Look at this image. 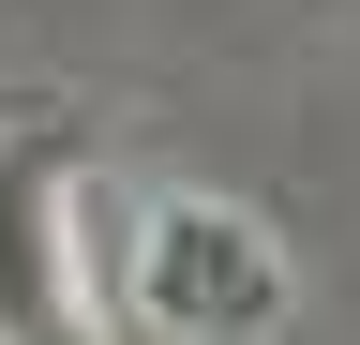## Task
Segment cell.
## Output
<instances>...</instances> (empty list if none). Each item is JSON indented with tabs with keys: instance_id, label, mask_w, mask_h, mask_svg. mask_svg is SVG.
Instances as JSON below:
<instances>
[{
	"instance_id": "obj_2",
	"label": "cell",
	"mask_w": 360,
	"mask_h": 345,
	"mask_svg": "<svg viewBox=\"0 0 360 345\" xmlns=\"http://www.w3.org/2000/svg\"><path fill=\"white\" fill-rule=\"evenodd\" d=\"M60 210H75V165L45 150V136H15V150H0V345H75Z\"/></svg>"
},
{
	"instance_id": "obj_1",
	"label": "cell",
	"mask_w": 360,
	"mask_h": 345,
	"mask_svg": "<svg viewBox=\"0 0 360 345\" xmlns=\"http://www.w3.org/2000/svg\"><path fill=\"white\" fill-rule=\"evenodd\" d=\"M135 285H150L165 330H255L270 300H285V271H270V240L240 226V210H150Z\"/></svg>"
}]
</instances>
